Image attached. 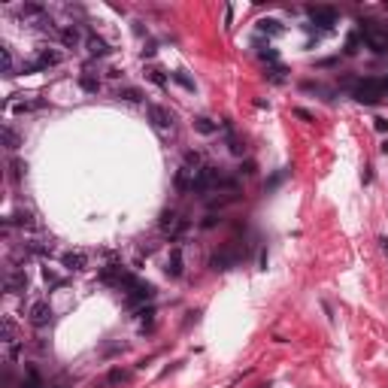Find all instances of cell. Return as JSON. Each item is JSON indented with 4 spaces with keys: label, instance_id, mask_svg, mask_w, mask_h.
Masks as SVG:
<instances>
[{
    "label": "cell",
    "instance_id": "cell-1",
    "mask_svg": "<svg viewBox=\"0 0 388 388\" xmlns=\"http://www.w3.org/2000/svg\"><path fill=\"white\" fill-rule=\"evenodd\" d=\"M64 61V55L61 52H55V49H40V55L34 58V61H28L22 70H28V73H34V70H46V67H58Z\"/></svg>",
    "mask_w": 388,
    "mask_h": 388
},
{
    "label": "cell",
    "instance_id": "cell-2",
    "mask_svg": "<svg viewBox=\"0 0 388 388\" xmlns=\"http://www.w3.org/2000/svg\"><path fill=\"white\" fill-rule=\"evenodd\" d=\"M152 297H155V288H152L149 282H134V285L124 291L127 306H140V303H146V300H152Z\"/></svg>",
    "mask_w": 388,
    "mask_h": 388
},
{
    "label": "cell",
    "instance_id": "cell-3",
    "mask_svg": "<svg viewBox=\"0 0 388 388\" xmlns=\"http://www.w3.org/2000/svg\"><path fill=\"white\" fill-rule=\"evenodd\" d=\"M4 288H7V294H22V291H28V273H25V267H13V270L7 273V279H4Z\"/></svg>",
    "mask_w": 388,
    "mask_h": 388
},
{
    "label": "cell",
    "instance_id": "cell-4",
    "mask_svg": "<svg viewBox=\"0 0 388 388\" xmlns=\"http://www.w3.org/2000/svg\"><path fill=\"white\" fill-rule=\"evenodd\" d=\"M28 319H31V325H34V328H46V325L52 322V306H49L46 300H37V303L31 306Z\"/></svg>",
    "mask_w": 388,
    "mask_h": 388
},
{
    "label": "cell",
    "instance_id": "cell-5",
    "mask_svg": "<svg viewBox=\"0 0 388 388\" xmlns=\"http://www.w3.org/2000/svg\"><path fill=\"white\" fill-rule=\"evenodd\" d=\"M61 264H64V270H70V273H82L85 267H88V255L85 252H64L61 255Z\"/></svg>",
    "mask_w": 388,
    "mask_h": 388
},
{
    "label": "cell",
    "instance_id": "cell-6",
    "mask_svg": "<svg viewBox=\"0 0 388 388\" xmlns=\"http://www.w3.org/2000/svg\"><path fill=\"white\" fill-rule=\"evenodd\" d=\"M149 118H152V124L158 127V131H170V127H173V115H170L164 106H158V103L149 106Z\"/></svg>",
    "mask_w": 388,
    "mask_h": 388
},
{
    "label": "cell",
    "instance_id": "cell-7",
    "mask_svg": "<svg viewBox=\"0 0 388 388\" xmlns=\"http://www.w3.org/2000/svg\"><path fill=\"white\" fill-rule=\"evenodd\" d=\"M158 224H161V230H164V234H170V237L182 234V230L188 227V221H179V215H176V212H164Z\"/></svg>",
    "mask_w": 388,
    "mask_h": 388
},
{
    "label": "cell",
    "instance_id": "cell-8",
    "mask_svg": "<svg viewBox=\"0 0 388 388\" xmlns=\"http://www.w3.org/2000/svg\"><path fill=\"white\" fill-rule=\"evenodd\" d=\"M237 261H240V255H237L234 249H224V252H215L209 264H212V270H230Z\"/></svg>",
    "mask_w": 388,
    "mask_h": 388
},
{
    "label": "cell",
    "instance_id": "cell-9",
    "mask_svg": "<svg viewBox=\"0 0 388 388\" xmlns=\"http://www.w3.org/2000/svg\"><path fill=\"white\" fill-rule=\"evenodd\" d=\"M309 19H313V25H319V28H325V31H331L334 25H337V13L334 10H309Z\"/></svg>",
    "mask_w": 388,
    "mask_h": 388
},
{
    "label": "cell",
    "instance_id": "cell-10",
    "mask_svg": "<svg viewBox=\"0 0 388 388\" xmlns=\"http://www.w3.org/2000/svg\"><path fill=\"white\" fill-rule=\"evenodd\" d=\"M194 173H197L194 167L182 164V167L176 170V179H173V182H176V188H179V191H194Z\"/></svg>",
    "mask_w": 388,
    "mask_h": 388
},
{
    "label": "cell",
    "instance_id": "cell-11",
    "mask_svg": "<svg viewBox=\"0 0 388 388\" xmlns=\"http://www.w3.org/2000/svg\"><path fill=\"white\" fill-rule=\"evenodd\" d=\"M361 34H364V43H367V46H370L376 55L388 52V37H385V34H376V31H370V28H364Z\"/></svg>",
    "mask_w": 388,
    "mask_h": 388
},
{
    "label": "cell",
    "instance_id": "cell-12",
    "mask_svg": "<svg viewBox=\"0 0 388 388\" xmlns=\"http://www.w3.org/2000/svg\"><path fill=\"white\" fill-rule=\"evenodd\" d=\"M58 40H61L64 46L76 49V46H79V40H82V34H79V28H76V25H67V28L58 31Z\"/></svg>",
    "mask_w": 388,
    "mask_h": 388
},
{
    "label": "cell",
    "instance_id": "cell-13",
    "mask_svg": "<svg viewBox=\"0 0 388 388\" xmlns=\"http://www.w3.org/2000/svg\"><path fill=\"white\" fill-rule=\"evenodd\" d=\"M85 46H88V52H91L94 58H103V55H109V46H106V40H103V37H97V34H88Z\"/></svg>",
    "mask_w": 388,
    "mask_h": 388
},
{
    "label": "cell",
    "instance_id": "cell-14",
    "mask_svg": "<svg viewBox=\"0 0 388 388\" xmlns=\"http://www.w3.org/2000/svg\"><path fill=\"white\" fill-rule=\"evenodd\" d=\"M46 106V100H19V103H10V109L13 112H19V115H25V112H37V109H43Z\"/></svg>",
    "mask_w": 388,
    "mask_h": 388
},
{
    "label": "cell",
    "instance_id": "cell-15",
    "mask_svg": "<svg viewBox=\"0 0 388 388\" xmlns=\"http://www.w3.org/2000/svg\"><path fill=\"white\" fill-rule=\"evenodd\" d=\"M167 276H182V249H170V258H167Z\"/></svg>",
    "mask_w": 388,
    "mask_h": 388
},
{
    "label": "cell",
    "instance_id": "cell-16",
    "mask_svg": "<svg viewBox=\"0 0 388 388\" xmlns=\"http://www.w3.org/2000/svg\"><path fill=\"white\" fill-rule=\"evenodd\" d=\"M352 97H355L358 103H367V106H370V103H379V100H382V94H376V91H370V88H361V85L355 88V94H352Z\"/></svg>",
    "mask_w": 388,
    "mask_h": 388
},
{
    "label": "cell",
    "instance_id": "cell-17",
    "mask_svg": "<svg viewBox=\"0 0 388 388\" xmlns=\"http://www.w3.org/2000/svg\"><path fill=\"white\" fill-rule=\"evenodd\" d=\"M79 85H82L88 94H97V91H100V79H97L94 73H82V76H79Z\"/></svg>",
    "mask_w": 388,
    "mask_h": 388
},
{
    "label": "cell",
    "instance_id": "cell-18",
    "mask_svg": "<svg viewBox=\"0 0 388 388\" xmlns=\"http://www.w3.org/2000/svg\"><path fill=\"white\" fill-rule=\"evenodd\" d=\"M115 97H118V100H127V103H140V100H143V91L127 85V88H118V94H115Z\"/></svg>",
    "mask_w": 388,
    "mask_h": 388
},
{
    "label": "cell",
    "instance_id": "cell-19",
    "mask_svg": "<svg viewBox=\"0 0 388 388\" xmlns=\"http://www.w3.org/2000/svg\"><path fill=\"white\" fill-rule=\"evenodd\" d=\"M25 249L31 255H52V243H43V240H31V243H25Z\"/></svg>",
    "mask_w": 388,
    "mask_h": 388
},
{
    "label": "cell",
    "instance_id": "cell-20",
    "mask_svg": "<svg viewBox=\"0 0 388 388\" xmlns=\"http://www.w3.org/2000/svg\"><path fill=\"white\" fill-rule=\"evenodd\" d=\"M0 55H4V76H16V61H13L10 46H0Z\"/></svg>",
    "mask_w": 388,
    "mask_h": 388
},
{
    "label": "cell",
    "instance_id": "cell-21",
    "mask_svg": "<svg viewBox=\"0 0 388 388\" xmlns=\"http://www.w3.org/2000/svg\"><path fill=\"white\" fill-rule=\"evenodd\" d=\"M10 224H22V227H34L37 221H34V215L28 212V209H19L13 218H10Z\"/></svg>",
    "mask_w": 388,
    "mask_h": 388
},
{
    "label": "cell",
    "instance_id": "cell-22",
    "mask_svg": "<svg viewBox=\"0 0 388 388\" xmlns=\"http://www.w3.org/2000/svg\"><path fill=\"white\" fill-rule=\"evenodd\" d=\"M258 31H261V34H282V25H279L276 19H261V22H258Z\"/></svg>",
    "mask_w": 388,
    "mask_h": 388
},
{
    "label": "cell",
    "instance_id": "cell-23",
    "mask_svg": "<svg viewBox=\"0 0 388 388\" xmlns=\"http://www.w3.org/2000/svg\"><path fill=\"white\" fill-rule=\"evenodd\" d=\"M194 131H200V134H215V124H212L206 115H197V118H194Z\"/></svg>",
    "mask_w": 388,
    "mask_h": 388
},
{
    "label": "cell",
    "instance_id": "cell-24",
    "mask_svg": "<svg viewBox=\"0 0 388 388\" xmlns=\"http://www.w3.org/2000/svg\"><path fill=\"white\" fill-rule=\"evenodd\" d=\"M4 143H7V149H19V134L10 124H4Z\"/></svg>",
    "mask_w": 388,
    "mask_h": 388
},
{
    "label": "cell",
    "instance_id": "cell-25",
    "mask_svg": "<svg viewBox=\"0 0 388 388\" xmlns=\"http://www.w3.org/2000/svg\"><path fill=\"white\" fill-rule=\"evenodd\" d=\"M170 79H173V82H179L182 88H188V91H194V82L188 79V76H185L182 70H176V73H170Z\"/></svg>",
    "mask_w": 388,
    "mask_h": 388
},
{
    "label": "cell",
    "instance_id": "cell-26",
    "mask_svg": "<svg viewBox=\"0 0 388 388\" xmlns=\"http://www.w3.org/2000/svg\"><path fill=\"white\" fill-rule=\"evenodd\" d=\"M146 76H149V79H152L155 85H161V88L167 85V79H164V73H161L158 67H149V70H146Z\"/></svg>",
    "mask_w": 388,
    "mask_h": 388
},
{
    "label": "cell",
    "instance_id": "cell-27",
    "mask_svg": "<svg viewBox=\"0 0 388 388\" xmlns=\"http://www.w3.org/2000/svg\"><path fill=\"white\" fill-rule=\"evenodd\" d=\"M43 279H46L49 285H55V288H61V285H64V279H61L55 270H49V267H43Z\"/></svg>",
    "mask_w": 388,
    "mask_h": 388
},
{
    "label": "cell",
    "instance_id": "cell-28",
    "mask_svg": "<svg viewBox=\"0 0 388 388\" xmlns=\"http://www.w3.org/2000/svg\"><path fill=\"white\" fill-rule=\"evenodd\" d=\"M25 388H43V379H40V373H37L34 367H28V382H25Z\"/></svg>",
    "mask_w": 388,
    "mask_h": 388
},
{
    "label": "cell",
    "instance_id": "cell-29",
    "mask_svg": "<svg viewBox=\"0 0 388 388\" xmlns=\"http://www.w3.org/2000/svg\"><path fill=\"white\" fill-rule=\"evenodd\" d=\"M358 52V34H349V40H346V55H355Z\"/></svg>",
    "mask_w": 388,
    "mask_h": 388
},
{
    "label": "cell",
    "instance_id": "cell-30",
    "mask_svg": "<svg viewBox=\"0 0 388 388\" xmlns=\"http://www.w3.org/2000/svg\"><path fill=\"white\" fill-rule=\"evenodd\" d=\"M118 382H127V373L124 370H112L109 373V385H118Z\"/></svg>",
    "mask_w": 388,
    "mask_h": 388
},
{
    "label": "cell",
    "instance_id": "cell-31",
    "mask_svg": "<svg viewBox=\"0 0 388 388\" xmlns=\"http://www.w3.org/2000/svg\"><path fill=\"white\" fill-rule=\"evenodd\" d=\"M373 127H376L379 134H388V121H385V118H373Z\"/></svg>",
    "mask_w": 388,
    "mask_h": 388
},
{
    "label": "cell",
    "instance_id": "cell-32",
    "mask_svg": "<svg viewBox=\"0 0 388 388\" xmlns=\"http://www.w3.org/2000/svg\"><path fill=\"white\" fill-rule=\"evenodd\" d=\"M282 73H285L282 67H273V70H270V79H273V82H282Z\"/></svg>",
    "mask_w": 388,
    "mask_h": 388
},
{
    "label": "cell",
    "instance_id": "cell-33",
    "mask_svg": "<svg viewBox=\"0 0 388 388\" xmlns=\"http://www.w3.org/2000/svg\"><path fill=\"white\" fill-rule=\"evenodd\" d=\"M22 170H25V164H22V161H13V176H16V179L22 176Z\"/></svg>",
    "mask_w": 388,
    "mask_h": 388
},
{
    "label": "cell",
    "instance_id": "cell-34",
    "mask_svg": "<svg viewBox=\"0 0 388 388\" xmlns=\"http://www.w3.org/2000/svg\"><path fill=\"white\" fill-rule=\"evenodd\" d=\"M294 115H297V118H303V121H313V115H309L306 109H294Z\"/></svg>",
    "mask_w": 388,
    "mask_h": 388
},
{
    "label": "cell",
    "instance_id": "cell-35",
    "mask_svg": "<svg viewBox=\"0 0 388 388\" xmlns=\"http://www.w3.org/2000/svg\"><path fill=\"white\" fill-rule=\"evenodd\" d=\"M261 58H264V61H276V52H273V49H267V52H261Z\"/></svg>",
    "mask_w": 388,
    "mask_h": 388
}]
</instances>
